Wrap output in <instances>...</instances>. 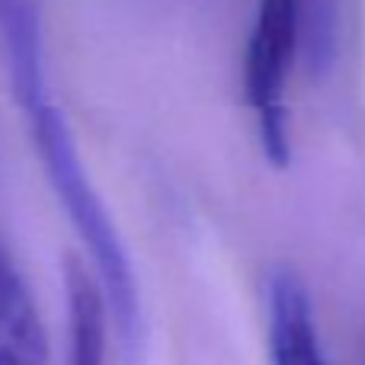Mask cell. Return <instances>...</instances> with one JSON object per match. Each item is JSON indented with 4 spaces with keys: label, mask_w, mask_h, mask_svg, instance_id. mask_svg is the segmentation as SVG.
<instances>
[{
    "label": "cell",
    "mask_w": 365,
    "mask_h": 365,
    "mask_svg": "<svg viewBox=\"0 0 365 365\" xmlns=\"http://www.w3.org/2000/svg\"><path fill=\"white\" fill-rule=\"evenodd\" d=\"M26 122H29L32 145L38 151L42 170L48 173L58 202L68 212L71 225L77 227V237L83 240V247L90 253V263H93L96 279L103 285V295H106L109 314L119 324L122 343L128 346L132 356H138L141 343H145L138 276H135L128 250L122 244L119 231H115L113 215L106 212L87 167H83V158L77 151V141L68 128V119L58 109V103H51L42 113L29 115Z\"/></svg>",
    "instance_id": "obj_1"
},
{
    "label": "cell",
    "mask_w": 365,
    "mask_h": 365,
    "mask_svg": "<svg viewBox=\"0 0 365 365\" xmlns=\"http://www.w3.org/2000/svg\"><path fill=\"white\" fill-rule=\"evenodd\" d=\"M302 4L304 0H257V19L244 51V96L257 119L259 148L272 167H285L292 158L285 93L298 58Z\"/></svg>",
    "instance_id": "obj_2"
},
{
    "label": "cell",
    "mask_w": 365,
    "mask_h": 365,
    "mask_svg": "<svg viewBox=\"0 0 365 365\" xmlns=\"http://www.w3.org/2000/svg\"><path fill=\"white\" fill-rule=\"evenodd\" d=\"M0 71L26 119L55 103L45 74L42 0H0Z\"/></svg>",
    "instance_id": "obj_3"
},
{
    "label": "cell",
    "mask_w": 365,
    "mask_h": 365,
    "mask_svg": "<svg viewBox=\"0 0 365 365\" xmlns=\"http://www.w3.org/2000/svg\"><path fill=\"white\" fill-rule=\"evenodd\" d=\"M266 334L272 365H330L317 336L314 308L292 269H276L266 285Z\"/></svg>",
    "instance_id": "obj_4"
},
{
    "label": "cell",
    "mask_w": 365,
    "mask_h": 365,
    "mask_svg": "<svg viewBox=\"0 0 365 365\" xmlns=\"http://www.w3.org/2000/svg\"><path fill=\"white\" fill-rule=\"evenodd\" d=\"M0 365H48L42 317L23 272L0 247Z\"/></svg>",
    "instance_id": "obj_5"
},
{
    "label": "cell",
    "mask_w": 365,
    "mask_h": 365,
    "mask_svg": "<svg viewBox=\"0 0 365 365\" xmlns=\"http://www.w3.org/2000/svg\"><path fill=\"white\" fill-rule=\"evenodd\" d=\"M68 295V365H109V304L103 285L81 266L64 269Z\"/></svg>",
    "instance_id": "obj_6"
}]
</instances>
